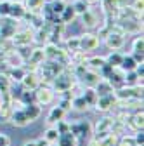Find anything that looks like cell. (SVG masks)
<instances>
[{
	"instance_id": "obj_6",
	"label": "cell",
	"mask_w": 144,
	"mask_h": 146,
	"mask_svg": "<svg viewBox=\"0 0 144 146\" xmlns=\"http://www.w3.org/2000/svg\"><path fill=\"white\" fill-rule=\"evenodd\" d=\"M135 50L142 54V38H137L135 40Z\"/></svg>"
},
{
	"instance_id": "obj_4",
	"label": "cell",
	"mask_w": 144,
	"mask_h": 146,
	"mask_svg": "<svg viewBox=\"0 0 144 146\" xmlns=\"http://www.w3.org/2000/svg\"><path fill=\"white\" fill-rule=\"evenodd\" d=\"M9 7H11V4H7V2L0 4V16H9Z\"/></svg>"
},
{
	"instance_id": "obj_5",
	"label": "cell",
	"mask_w": 144,
	"mask_h": 146,
	"mask_svg": "<svg viewBox=\"0 0 144 146\" xmlns=\"http://www.w3.org/2000/svg\"><path fill=\"white\" fill-rule=\"evenodd\" d=\"M123 66L127 68V70H132L135 64H134V61H132V59H125V61H123Z\"/></svg>"
},
{
	"instance_id": "obj_3",
	"label": "cell",
	"mask_w": 144,
	"mask_h": 146,
	"mask_svg": "<svg viewBox=\"0 0 144 146\" xmlns=\"http://www.w3.org/2000/svg\"><path fill=\"white\" fill-rule=\"evenodd\" d=\"M108 44L118 47V45H122V38H120V36H116V35H111V36H110V40H108Z\"/></svg>"
},
{
	"instance_id": "obj_7",
	"label": "cell",
	"mask_w": 144,
	"mask_h": 146,
	"mask_svg": "<svg viewBox=\"0 0 144 146\" xmlns=\"http://www.w3.org/2000/svg\"><path fill=\"white\" fill-rule=\"evenodd\" d=\"M26 146H37V144H33V143H31V144H26Z\"/></svg>"
},
{
	"instance_id": "obj_2",
	"label": "cell",
	"mask_w": 144,
	"mask_h": 146,
	"mask_svg": "<svg viewBox=\"0 0 144 146\" xmlns=\"http://www.w3.org/2000/svg\"><path fill=\"white\" fill-rule=\"evenodd\" d=\"M9 14H11L12 17H21V16L24 14V11H23V7H21L19 4H16V5H11V7H9Z\"/></svg>"
},
{
	"instance_id": "obj_1",
	"label": "cell",
	"mask_w": 144,
	"mask_h": 146,
	"mask_svg": "<svg viewBox=\"0 0 144 146\" xmlns=\"http://www.w3.org/2000/svg\"><path fill=\"white\" fill-rule=\"evenodd\" d=\"M61 14H63V21H71L75 17V9L71 7V5H66L63 11H61Z\"/></svg>"
}]
</instances>
